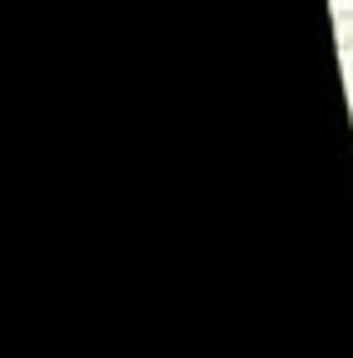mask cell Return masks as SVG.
Returning a JSON list of instances; mask_svg holds the SVG:
<instances>
[{
  "label": "cell",
  "instance_id": "cell-1",
  "mask_svg": "<svg viewBox=\"0 0 353 358\" xmlns=\"http://www.w3.org/2000/svg\"><path fill=\"white\" fill-rule=\"evenodd\" d=\"M333 40H338V50H353V10L333 15Z\"/></svg>",
  "mask_w": 353,
  "mask_h": 358
}]
</instances>
